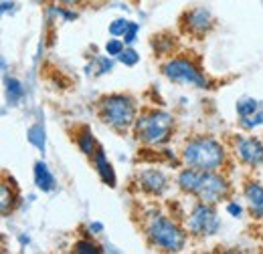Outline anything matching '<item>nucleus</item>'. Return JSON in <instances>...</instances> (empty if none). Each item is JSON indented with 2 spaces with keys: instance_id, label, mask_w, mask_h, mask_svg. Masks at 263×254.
<instances>
[{
  "instance_id": "f257e3e1",
  "label": "nucleus",
  "mask_w": 263,
  "mask_h": 254,
  "mask_svg": "<svg viewBox=\"0 0 263 254\" xmlns=\"http://www.w3.org/2000/svg\"><path fill=\"white\" fill-rule=\"evenodd\" d=\"M178 186L189 194H195L200 202L206 204H215L219 200H223L229 192V186L223 178L215 176L213 172H204V170H184L178 176Z\"/></svg>"
},
{
  "instance_id": "f03ea898",
  "label": "nucleus",
  "mask_w": 263,
  "mask_h": 254,
  "mask_svg": "<svg viewBox=\"0 0 263 254\" xmlns=\"http://www.w3.org/2000/svg\"><path fill=\"white\" fill-rule=\"evenodd\" d=\"M184 161L191 165V167H197V170H204V172H215L217 167L223 165V147L219 141H215L213 137H197V139H191L186 145H184Z\"/></svg>"
},
{
  "instance_id": "7ed1b4c3",
  "label": "nucleus",
  "mask_w": 263,
  "mask_h": 254,
  "mask_svg": "<svg viewBox=\"0 0 263 254\" xmlns=\"http://www.w3.org/2000/svg\"><path fill=\"white\" fill-rule=\"evenodd\" d=\"M134 131H136V137L144 143H150V145L164 143L172 131V117L164 111H154V109L146 111L136 119Z\"/></svg>"
},
{
  "instance_id": "20e7f679",
  "label": "nucleus",
  "mask_w": 263,
  "mask_h": 254,
  "mask_svg": "<svg viewBox=\"0 0 263 254\" xmlns=\"http://www.w3.org/2000/svg\"><path fill=\"white\" fill-rule=\"evenodd\" d=\"M136 107L130 97L124 95H109L99 103V117L103 119V123L109 127L124 131L126 127H130L136 119Z\"/></svg>"
},
{
  "instance_id": "39448f33",
  "label": "nucleus",
  "mask_w": 263,
  "mask_h": 254,
  "mask_svg": "<svg viewBox=\"0 0 263 254\" xmlns=\"http://www.w3.org/2000/svg\"><path fill=\"white\" fill-rule=\"evenodd\" d=\"M148 238L154 246L162 248V250H168V252H176L184 246L186 242V234L172 222L168 220L166 216H154L150 224H148Z\"/></svg>"
},
{
  "instance_id": "423d86ee",
  "label": "nucleus",
  "mask_w": 263,
  "mask_h": 254,
  "mask_svg": "<svg viewBox=\"0 0 263 254\" xmlns=\"http://www.w3.org/2000/svg\"><path fill=\"white\" fill-rule=\"evenodd\" d=\"M164 75L170 81L180 83V85H189V87H204L206 85L200 71L193 63H189L186 59H174V61L166 63Z\"/></svg>"
},
{
  "instance_id": "0eeeda50",
  "label": "nucleus",
  "mask_w": 263,
  "mask_h": 254,
  "mask_svg": "<svg viewBox=\"0 0 263 254\" xmlns=\"http://www.w3.org/2000/svg\"><path fill=\"white\" fill-rule=\"evenodd\" d=\"M189 228L197 236H211V234H215L219 230V218H217V214L213 210V204L200 202L197 208L193 210V214H191Z\"/></svg>"
},
{
  "instance_id": "6e6552de",
  "label": "nucleus",
  "mask_w": 263,
  "mask_h": 254,
  "mask_svg": "<svg viewBox=\"0 0 263 254\" xmlns=\"http://www.w3.org/2000/svg\"><path fill=\"white\" fill-rule=\"evenodd\" d=\"M237 156L249 165H259L263 163V143L255 137L241 139L237 143Z\"/></svg>"
},
{
  "instance_id": "1a4fd4ad",
  "label": "nucleus",
  "mask_w": 263,
  "mask_h": 254,
  "mask_svg": "<svg viewBox=\"0 0 263 254\" xmlns=\"http://www.w3.org/2000/svg\"><path fill=\"white\" fill-rule=\"evenodd\" d=\"M186 29L191 32H197V34H204L213 27V16L209 10L204 8H195L191 12H186Z\"/></svg>"
},
{
  "instance_id": "9d476101",
  "label": "nucleus",
  "mask_w": 263,
  "mask_h": 254,
  "mask_svg": "<svg viewBox=\"0 0 263 254\" xmlns=\"http://www.w3.org/2000/svg\"><path fill=\"white\" fill-rule=\"evenodd\" d=\"M140 186L148 192V194H156L158 196V194H162L166 190L168 182H166L162 172H158V170H146L140 176Z\"/></svg>"
},
{
  "instance_id": "9b49d317",
  "label": "nucleus",
  "mask_w": 263,
  "mask_h": 254,
  "mask_svg": "<svg viewBox=\"0 0 263 254\" xmlns=\"http://www.w3.org/2000/svg\"><path fill=\"white\" fill-rule=\"evenodd\" d=\"M245 198L249 202L251 214L255 218H263V186L257 182H251L245 186Z\"/></svg>"
},
{
  "instance_id": "f8f14e48",
  "label": "nucleus",
  "mask_w": 263,
  "mask_h": 254,
  "mask_svg": "<svg viewBox=\"0 0 263 254\" xmlns=\"http://www.w3.org/2000/svg\"><path fill=\"white\" fill-rule=\"evenodd\" d=\"M34 180H36V186H39L41 190H45V192L53 190V186H55L53 176L49 174L47 165H45V163H41V161L34 165Z\"/></svg>"
},
{
  "instance_id": "ddd939ff",
  "label": "nucleus",
  "mask_w": 263,
  "mask_h": 254,
  "mask_svg": "<svg viewBox=\"0 0 263 254\" xmlns=\"http://www.w3.org/2000/svg\"><path fill=\"white\" fill-rule=\"evenodd\" d=\"M96 161H98V170H99V174H101V178H103V182H107L109 186H116L114 170H111V165L105 161V156H103V152H101V150L96 152Z\"/></svg>"
},
{
  "instance_id": "4468645a",
  "label": "nucleus",
  "mask_w": 263,
  "mask_h": 254,
  "mask_svg": "<svg viewBox=\"0 0 263 254\" xmlns=\"http://www.w3.org/2000/svg\"><path fill=\"white\" fill-rule=\"evenodd\" d=\"M261 107H259V103L255 101V99H241L239 103H237V113L241 115V117H251L253 113H257Z\"/></svg>"
},
{
  "instance_id": "2eb2a0df",
  "label": "nucleus",
  "mask_w": 263,
  "mask_h": 254,
  "mask_svg": "<svg viewBox=\"0 0 263 254\" xmlns=\"http://www.w3.org/2000/svg\"><path fill=\"white\" fill-rule=\"evenodd\" d=\"M14 198H16V194H14V192L8 196V184L4 182V184H2V214H4V216L12 210V206H14V202H16Z\"/></svg>"
},
{
  "instance_id": "dca6fc26",
  "label": "nucleus",
  "mask_w": 263,
  "mask_h": 254,
  "mask_svg": "<svg viewBox=\"0 0 263 254\" xmlns=\"http://www.w3.org/2000/svg\"><path fill=\"white\" fill-rule=\"evenodd\" d=\"M77 141H79V147H81L83 154H96V152H93V145H96V143H93V137H91V133H89L87 129L79 135Z\"/></svg>"
},
{
  "instance_id": "f3484780",
  "label": "nucleus",
  "mask_w": 263,
  "mask_h": 254,
  "mask_svg": "<svg viewBox=\"0 0 263 254\" xmlns=\"http://www.w3.org/2000/svg\"><path fill=\"white\" fill-rule=\"evenodd\" d=\"M263 123V109H259L257 113H253L251 117H243V121H241V125L247 127V129H251V127H257Z\"/></svg>"
},
{
  "instance_id": "a211bd4d",
  "label": "nucleus",
  "mask_w": 263,
  "mask_h": 254,
  "mask_svg": "<svg viewBox=\"0 0 263 254\" xmlns=\"http://www.w3.org/2000/svg\"><path fill=\"white\" fill-rule=\"evenodd\" d=\"M105 51H107V55H118L120 57L124 53V43L120 38H111V40H107Z\"/></svg>"
},
{
  "instance_id": "6ab92c4d",
  "label": "nucleus",
  "mask_w": 263,
  "mask_h": 254,
  "mask_svg": "<svg viewBox=\"0 0 263 254\" xmlns=\"http://www.w3.org/2000/svg\"><path fill=\"white\" fill-rule=\"evenodd\" d=\"M128 27H130V23L120 18V20H114V25L109 27V32H111V34H116V36H120V34L124 36L126 31H128Z\"/></svg>"
},
{
  "instance_id": "aec40b11",
  "label": "nucleus",
  "mask_w": 263,
  "mask_h": 254,
  "mask_svg": "<svg viewBox=\"0 0 263 254\" xmlns=\"http://www.w3.org/2000/svg\"><path fill=\"white\" fill-rule=\"evenodd\" d=\"M138 59H140V57H138V55H136V51H132V49H128V51L124 49V53L120 55V61H122L124 65H130V67L138 63Z\"/></svg>"
},
{
  "instance_id": "412c9836",
  "label": "nucleus",
  "mask_w": 263,
  "mask_h": 254,
  "mask_svg": "<svg viewBox=\"0 0 263 254\" xmlns=\"http://www.w3.org/2000/svg\"><path fill=\"white\" fill-rule=\"evenodd\" d=\"M73 250L75 252H99V248L96 244H89V242H77L75 246H73Z\"/></svg>"
},
{
  "instance_id": "4be33fe9",
  "label": "nucleus",
  "mask_w": 263,
  "mask_h": 254,
  "mask_svg": "<svg viewBox=\"0 0 263 254\" xmlns=\"http://www.w3.org/2000/svg\"><path fill=\"white\" fill-rule=\"evenodd\" d=\"M136 31H138V25L130 23L128 31H126V34H124V40H126V43H134V40H136Z\"/></svg>"
},
{
  "instance_id": "5701e85b",
  "label": "nucleus",
  "mask_w": 263,
  "mask_h": 254,
  "mask_svg": "<svg viewBox=\"0 0 263 254\" xmlns=\"http://www.w3.org/2000/svg\"><path fill=\"white\" fill-rule=\"evenodd\" d=\"M12 93L10 99H16V97L21 95V87H18V83L16 81H8V95Z\"/></svg>"
},
{
  "instance_id": "b1692460",
  "label": "nucleus",
  "mask_w": 263,
  "mask_h": 254,
  "mask_svg": "<svg viewBox=\"0 0 263 254\" xmlns=\"http://www.w3.org/2000/svg\"><path fill=\"white\" fill-rule=\"evenodd\" d=\"M227 210H229V212H231V214H233V216H237V214H241V208H239L237 204H229V206H227Z\"/></svg>"
},
{
  "instance_id": "393cba45",
  "label": "nucleus",
  "mask_w": 263,
  "mask_h": 254,
  "mask_svg": "<svg viewBox=\"0 0 263 254\" xmlns=\"http://www.w3.org/2000/svg\"><path fill=\"white\" fill-rule=\"evenodd\" d=\"M57 2H63V4H83L85 0H57Z\"/></svg>"
}]
</instances>
